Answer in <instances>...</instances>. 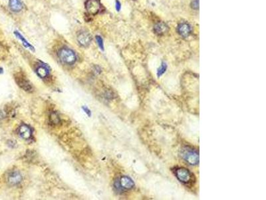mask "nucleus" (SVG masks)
<instances>
[{"mask_svg": "<svg viewBox=\"0 0 266 200\" xmlns=\"http://www.w3.org/2000/svg\"><path fill=\"white\" fill-rule=\"evenodd\" d=\"M181 157L191 165H197L199 163L198 151L191 147L185 146L181 150Z\"/></svg>", "mask_w": 266, "mask_h": 200, "instance_id": "1", "label": "nucleus"}, {"mask_svg": "<svg viewBox=\"0 0 266 200\" xmlns=\"http://www.w3.org/2000/svg\"><path fill=\"white\" fill-rule=\"evenodd\" d=\"M178 181L184 184L188 185L194 182V175L188 169L185 168H177L174 171Z\"/></svg>", "mask_w": 266, "mask_h": 200, "instance_id": "2", "label": "nucleus"}, {"mask_svg": "<svg viewBox=\"0 0 266 200\" xmlns=\"http://www.w3.org/2000/svg\"><path fill=\"white\" fill-rule=\"evenodd\" d=\"M59 57L63 63L69 65L73 64L77 59L75 53L69 48H63L60 50Z\"/></svg>", "mask_w": 266, "mask_h": 200, "instance_id": "3", "label": "nucleus"}, {"mask_svg": "<svg viewBox=\"0 0 266 200\" xmlns=\"http://www.w3.org/2000/svg\"><path fill=\"white\" fill-rule=\"evenodd\" d=\"M85 8L89 14L96 15L101 10V4L100 0H87L85 3Z\"/></svg>", "mask_w": 266, "mask_h": 200, "instance_id": "4", "label": "nucleus"}, {"mask_svg": "<svg viewBox=\"0 0 266 200\" xmlns=\"http://www.w3.org/2000/svg\"><path fill=\"white\" fill-rule=\"evenodd\" d=\"M178 33L183 38H188L192 32V26L188 22H182L178 26Z\"/></svg>", "mask_w": 266, "mask_h": 200, "instance_id": "5", "label": "nucleus"}, {"mask_svg": "<svg viewBox=\"0 0 266 200\" xmlns=\"http://www.w3.org/2000/svg\"><path fill=\"white\" fill-rule=\"evenodd\" d=\"M92 40V36L89 32H82L78 33L77 36V41L83 47H87L90 45Z\"/></svg>", "mask_w": 266, "mask_h": 200, "instance_id": "6", "label": "nucleus"}, {"mask_svg": "<svg viewBox=\"0 0 266 200\" xmlns=\"http://www.w3.org/2000/svg\"><path fill=\"white\" fill-rule=\"evenodd\" d=\"M119 186L123 189H131L134 186V181L128 176H122L119 180Z\"/></svg>", "mask_w": 266, "mask_h": 200, "instance_id": "7", "label": "nucleus"}, {"mask_svg": "<svg viewBox=\"0 0 266 200\" xmlns=\"http://www.w3.org/2000/svg\"><path fill=\"white\" fill-rule=\"evenodd\" d=\"M16 82L19 85V86L22 87V88L24 90L29 92V91L31 90L32 87L31 84L28 81V80H26L25 77H24L22 75H18L17 77H16Z\"/></svg>", "mask_w": 266, "mask_h": 200, "instance_id": "8", "label": "nucleus"}, {"mask_svg": "<svg viewBox=\"0 0 266 200\" xmlns=\"http://www.w3.org/2000/svg\"><path fill=\"white\" fill-rule=\"evenodd\" d=\"M168 26L164 22L157 23L154 27V32L157 35H163L168 31Z\"/></svg>", "mask_w": 266, "mask_h": 200, "instance_id": "9", "label": "nucleus"}, {"mask_svg": "<svg viewBox=\"0 0 266 200\" xmlns=\"http://www.w3.org/2000/svg\"><path fill=\"white\" fill-rule=\"evenodd\" d=\"M22 180V176L19 172L15 171L11 173V174L8 176V183L11 186H16V185L19 184Z\"/></svg>", "mask_w": 266, "mask_h": 200, "instance_id": "10", "label": "nucleus"}, {"mask_svg": "<svg viewBox=\"0 0 266 200\" xmlns=\"http://www.w3.org/2000/svg\"><path fill=\"white\" fill-rule=\"evenodd\" d=\"M19 133L21 137L24 139H29L31 137V131L28 126L22 125L19 129Z\"/></svg>", "mask_w": 266, "mask_h": 200, "instance_id": "11", "label": "nucleus"}, {"mask_svg": "<svg viewBox=\"0 0 266 200\" xmlns=\"http://www.w3.org/2000/svg\"><path fill=\"white\" fill-rule=\"evenodd\" d=\"M9 6L11 10L15 12L19 11L23 8V5L20 0H10Z\"/></svg>", "mask_w": 266, "mask_h": 200, "instance_id": "12", "label": "nucleus"}, {"mask_svg": "<svg viewBox=\"0 0 266 200\" xmlns=\"http://www.w3.org/2000/svg\"><path fill=\"white\" fill-rule=\"evenodd\" d=\"M37 75L41 77H45L49 74V70L44 66H40L36 70Z\"/></svg>", "mask_w": 266, "mask_h": 200, "instance_id": "13", "label": "nucleus"}, {"mask_svg": "<svg viewBox=\"0 0 266 200\" xmlns=\"http://www.w3.org/2000/svg\"><path fill=\"white\" fill-rule=\"evenodd\" d=\"M14 33H15V35H16L17 37L18 38H19L22 41V42H23V45L24 46H25V47H30V49H31V50H33V47L31 46V45H30L28 41H27L25 39V38H23V36L20 34V33H19V32H14Z\"/></svg>", "mask_w": 266, "mask_h": 200, "instance_id": "14", "label": "nucleus"}, {"mask_svg": "<svg viewBox=\"0 0 266 200\" xmlns=\"http://www.w3.org/2000/svg\"><path fill=\"white\" fill-rule=\"evenodd\" d=\"M166 69H167V65H166V63L165 62H162L161 67H160L158 69V72H157L158 76L161 77V75L164 74L166 71Z\"/></svg>", "mask_w": 266, "mask_h": 200, "instance_id": "15", "label": "nucleus"}, {"mask_svg": "<svg viewBox=\"0 0 266 200\" xmlns=\"http://www.w3.org/2000/svg\"><path fill=\"white\" fill-rule=\"evenodd\" d=\"M50 120H51V122H52L53 123H54V124L58 123L59 122V121H60L59 117H58V116H57V115L55 113H53L51 115Z\"/></svg>", "mask_w": 266, "mask_h": 200, "instance_id": "16", "label": "nucleus"}, {"mask_svg": "<svg viewBox=\"0 0 266 200\" xmlns=\"http://www.w3.org/2000/svg\"><path fill=\"white\" fill-rule=\"evenodd\" d=\"M96 42H97L98 45L100 49L101 50H104V45H103V41H102V39L101 38V36H96Z\"/></svg>", "mask_w": 266, "mask_h": 200, "instance_id": "17", "label": "nucleus"}, {"mask_svg": "<svg viewBox=\"0 0 266 200\" xmlns=\"http://www.w3.org/2000/svg\"><path fill=\"white\" fill-rule=\"evenodd\" d=\"M191 8L193 10H198L199 8V0H192L191 2Z\"/></svg>", "mask_w": 266, "mask_h": 200, "instance_id": "18", "label": "nucleus"}, {"mask_svg": "<svg viewBox=\"0 0 266 200\" xmlns=\"http://www.w3.org/2000/svg\"><path fill=\"white\" fill-rule=\"evenodd\" d=\"M120 8H121V5H120V3L119 1H118V0H117V1H116V9H117V10L118 11H119L120 10Z\"/></svg>", "mask_w": 266, "mask_h": 200, "instance_id": "19", "label": "nucleus"}, {"mask_svg": "<svg viewBox=\"0 0 266 200\" xmlns=\"http://www.w3.org/2000/svg\"><path fill=\"white\" fill-rule=\"evenodd\" d=\"M83 110L87 115H88V116H90V114H91V113H90V111L89 110L88 108H86V107H83Z\"/></svg>", "mask_w": 266, "mask_h": 200, "instance_id": "20", "label": "nucleus"}, {"mask_svg": "<svg viewBox=\"0 0 266 200\" xmlns=\"http://www.w3.org/2000/svg\"><path fill=\"white\" fill-rule=\"evenodd\" d=\"M4 117V113H3L2 111H0V120H2Z\"/></svg>", "mask_w": 266, "mask_h": 200, "instance_id": "21", "label": "nucleus"}, {"mask_svg": "<svg viewBox=\"0 0 266 200\" xmlns=\"http://www.w3.org/2000/svg\"><path fill=\"white\" fill-rule=\"evenodd\" d=\"M2 73H3V69L2 68H0V74H2Z\"/></svg>", "mask_w": 266, "mask_h": 200, "instance_id": "22", "label": "nucleus"}, {"mask_svg": "<svg viewBox=\"0 0 266 200\" xmlns=\"http://www.w3.org/2000/svg\"><path fill=\"white\" fill-rule=\"evenodd\" d=\"M134 1H136V0H134Z\"/></svg>", "mask_w": 266, "mask_h": 200, "instance_id": "23", "label": "nucleus"}]
</instances>
